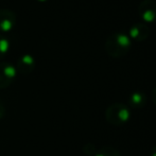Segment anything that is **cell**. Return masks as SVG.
<instances>
[{
  "label": "cell",
  "mask_w": 156,
  "mask_h": 156,
  "mask_svg": "<svg viewBox=\"0 0 156 156\" xmlns=\"http://www.w3.org/2000/svg\"><path fill=\"white\" fill-rule=\"evenodd\" d=\"M147 101H148V98H147L144 93H142V91H134V93L129 96V106L133 107V108L140 109L146 106Z\"/></svg>",
  "instance_id": "8"
},
{
  "label": "cell",
  "mask_w": 156,
  "mask_h": 156,
  "mask_svg": "<svg viewBox=\"0 0 156 156\" xmlns=\"http://www.w3.org/2000/svg\"><path fill=\"white\" fill-rule=\"evenodd\" d=\"M17 76L15 66L8 62H0V89H5L12 85Z\"/></svg>",
  "instance_id": "3"
},
{
  "label": "cell",
  "mask_w": 156,
  "mask_h": 156,
  "mask_svg": "<svg viewBox=\"0 0 156 156\" xmlns=\"http://www.w3.org/2000/svg\"><path fill=\"white\" fill-rule=\"evenodd\" d=\"M94 156H121L120 152L116 148L111 146H104L98 149Z\"/></svg>",
  "instance_id": "9"
},
{
  "label": "cell",
  "mask_w": 156,
  "mask_h": 156,
  "mask_svg": "<svg viewBox=\"0 0 156 156\" xmlns=\"http://www.w3.org/2000/svg\"><path fill=\"white\" fill-rule=\"evenodd\" d=\"M151 99H152V102L156 105V86L153 88L152 93H151Z\"/></svg>",
  "instance_id": "13"
},
{
  "label": "cell",
  "mask_w": 156,
  "mask_h": 156,
  "mask_svg": "<svg viewBox=\"0 0 156 156\" xmlns=\"http://www.w3.org/2000/svg\"><path fill=\"white\" fill-rule=\"evenodd\" d=\"M132 41L126 33L122 31L113 32L104 43L105 52L113 58H121L129 53Z\"/></svg>",
  "instance_id": "1"
},
{
  "label": "cell",
  "mask_w": 156,
  "mask_h": 156,
  "mask_svg": "<svg viewBox=\"0 0 156 156\" xmlns=\"http://www.w3.org/2000/svg\"><path fill=\"white\" fill-rule=\"evenodd\" d=\"M35 58H33L31 54H23L17 60L16 62V68L17 72L20 74H30L35 68Z\"/></svg>",
  "instance_id": "7"
},
{
  "label": "cell",
  "mask_w": 156,
  "mask_h": 156,
  "mask_svg": "<svg viewBox=\"0 0 156 156\" xmlns=\"http://www.w3.org/2000/svg\"><path fill=\"white\" fill-rule=\"evenodd\" d=\"M4 116H5V107H4L2 101L0 100V120L3 119Z\"/></svg>",
  "instance_id": "12"
},
{
  "label": "cell",
  "mask_w": 156,
  "mask_h": 156,
  "mask_svg": "<svg viewBox=\"0 0 156 156\" xmlns=\"http://www.w3.org/2000/svg\"><path fill=\"white\" fill-rule=\"evenodd\" d=\"M9 49H10V41L5 36L0 34V60L5 56Z\"/></svg>",
  "instance_id": "10"
},
{
  "label": "cell",
  "mask_w": 156,
  "mask_h": 156,
  "mask_svg": "<svg viewBox=\"0 0 156 156\" xmlns=\"http://www.w3.org/2000/svg\"><path fill=\"white\" fill-rule=\"evenodd\" d=\"M129 36L136 41H144L150 36V28L144 23H136L129 29Z\"/></svg>",
  "instance_id": "6"
},
{
  "label": "cell",
  "mask_w": 156,
  "mask_h": 156,
  "mask_svg": "<svg viewBox=\"0 0 156 156\" xmlns=\"http://www.w3.org/2000/svg\"><path fill=\"white\" fill-rule=\"evenodd\" d=\"M138 14L144 23L156 21V1L155 0H144L138 6Z\"/></svg>",
  "instance_id": "4"
},
{
  "label": "cell",
  "mask_w": 156,
  "mask_h": 156,
  "mask_svg": "<svg viewBox=\"0 0 156 156\" xmlns=\"http://www.w3.org/2000/svg\"><path fill=\"white\" fill-rule=\"evenodd\" d=\"M16 14L9 9H0V32H9L16 25Z\"/></svg>",
  "instance_id": "5"
},
{
  "label": "cell",
  "mask_w": 156,
  "mask_h": 156,
  "mask_svg": "<svg viewBox=\"0 0 156 156\" xmlns=\"http://www.w3.org/2000/svg\"><path fill=\"white\" fill-rule=\"evenodd\" d=\"M98 151V149L96 148L94 144H86L84 147H83V152L88 156H94Z\"/></svg>",
  "instance_id": "11"
},
{
  "label": "cell",
  "mask_w": 156,
  "mask_h": 156,
  "mask_svg": "<svg viewBox=\"0 0 156 156\" xmlns=\"http://www.w3.org/2000/svg\"><path fill=\"white\" fill-rule=\"evenodd\" d=\"M150 156H156V146L153 147L150 151Z\"/></svg>",
  "instance_id": "14"
},
{
  "label": "cell",
  "mask_w": 156,
  "mask_h": 156,
  "mask_svg": "<svg viewBox=\"0 0 156 156\" xmlns=\"http://www.w3.org/2000/svg\"><path fill=\"white\" fill-rule=\"evenodd\" d=\"M38 1H46V0H38Z\"/></svg>",
  "instance_id": "15"
},
{
  "label": "cell",
  "mask_w": 156,
  "mask_h": 156,
  "mask_svg": "<svg viewBox=\"0 0 156 156\" xmlns=\"http://www.w3.org/2000/svg\"><path fill=\"white\" fill-rule=\"evenodd\" d=\"M105 119L109 124L121 126L131 119V111L127 105L121 102L113 103L105 111Z\"/></svg>",
  "instance_id": "2"
}]
</instances>
